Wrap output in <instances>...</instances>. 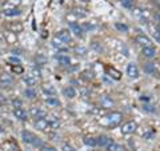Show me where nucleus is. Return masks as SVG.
I'll return each instance as SVG.
<instances>
[{
	"label": "nucleus",
	"instance_id": "nucleus-4",
	"mask_svg": "<svg viewBox=\"0 0 160 151\" xmlns=\"http://www.w3.org/2000/svg\"><path fill=\"white\" fill-rule=\"evenodd\" d=\"M127 75L129 78H132V79L139 78V68H138V66L135 63H129L127 66Z\"/></svg>",
	"mask_w": 160,
	"mask_h": 151
},
{
	"label": "nucleus",
	"instance_id": "nucleus-24",
	"mask_svg": "<svg viewBox=\"0 0 160 151\" xmlns=\"http://www.w3.org/2000/svg\"><path fill=\"white\" fill-rule=\"evenodd\" d=\"M46 103L48 106H52V107H58V106H60V100L56 99L55 96H48L46 98Z\"/></svg>",
	"mask_w": 160,
	"mask_h": 151
},
{
	"label": "nucleus",
	"instance_id": "nucleus-36",
	"mask_svg": "<svg viewBox=\"0 0 160 151\" xmlns=\"http://www.w3.org/2000/svg\"><path fill=\"white\" fill-rule=\"evenodd\" d=\"M62 150H63V151H75L72 146H69L68 143H64V144L62 146Z\"/></svg>",
	"mask_w": 160,
	"mask_h": 151
},
{
	"label": "nucleus",
	"instance_id": "nucleus-35",
	"mask_svg": "<svg viewBox=\"0 0 160 151\" xmlns=\"http://www.w3.org/2000/svg\"><path fill=\"white\" fill-rule=\"evenodd\" d=\"M12 71L16 74H22L23 72V67L20 64H16V66H12Z\"/></svg>",
	"mask_w": 160,
	"mask_h": 151
},
{
	"label": "nucleus",
	"instance_id": "nucleus-1",
	"mask_svg": "<svg viewBox=\"0 0 160 151\" xmlns=\"http://www.w3.org/2000/svg\"><path fill=\"white\" fill-rule=\"evenodd\" d=\"M123 120V114L122 112H118V111H112L100 119V123L104 124V126H108V127H115L118 126L120 122Z\"/></svg>",
	"mask_w": 160,
	"mask_h": 151
},
{
	"label": "nucleus",
	"instance_id": "nucleus-6",
	"mask_svg": "<svg viewBox=\"0 0 160 151\" xmlns=\"http://www.w3.org/2000/svg\"><path fill=\"white\" fill-rule=\"evenodd\" d=\"M12 83H13V78L9 74L3 72L2 75H0V84H2L3 87H9Z\"/></svg>",
	"mask_w": 160,
	"mask_h": 151
},
{
	"label": "nucleus",
	"instance_id": "nucleus-33",
	"mask_svg": "<svg viewBox=\"0 0 160 151\" xmlns=\"http://www.w3.org/2000/svg\"><path fill=\"white\" fill-rule=\"evenodd\" d=\"M115 27H116V29H119L120 32H127L128 31V26L127 24H123V23H115Z\"/></svg>",
	"mask_w": 160,
	"mask_h": 151
},
{
	"label": "nucleus",
	"instance_id": "nucleus-16",
	"mask_svg": "<svg viewBox=\"0 0 160 151\" xmlns=\"http://www.w3.org/2000/svg\"><path fill=\"white\" fill-rule=\"evenodd\" d=\"M143 55L146 58H149V59H152L155 58V55H156V49H155L152 46H147V47H143Z\"/></svg>",
	"mask_w": 160,
	"mask_h": 151
},
{
	"label": "nucleus",
	"instance_id": "nucleus-44",
	"mask_svg": "<svg viewBox=\"0 0 160 151\" xmlns=\"http://www.w3.org/2000/svg\"><path fill=\"white\" fill-rule=\"evenodd\" d=\"M82 2H84V3H89L91 0H82Z\"/></svg>",
	"mask_w": 160,
	"mask_h": 151
},
{
	"label": "nucleus",
	"instance_id": "nucleus-32",
	"mask_svg": "<svg viewBox=\"0 0 160 151\" xmlns=\"http://www.w3.org/2000/svg\"><path fill=\"white\" fill-rule=\"evenodd\" d=\"M91 47H92V49H95V51H98V52H100V54L104 51V48H103V46H102V43H99V42H93Z\"/></svg>",
	"mask_w": 160,
	"mask_h": 151
},
{
	"label": "nucleus",
	"instance_id": "nucleus-10",
	"mask_svg": "<svg viewBox=\"0 0 160 151\" xmlns=\"http://www.w3.org/2000/svg\"><path fill=\"white\" fill-rule=\"evenodd\" d=\"M100 104H102L103 108H111V107H113L115 102L109 96H107V95H103V96L100 98Z\"/></svg>",
	"mask_w": 160,
	"mask_h": 151
},
{
	"label": "nucleus",
	"instance_id": "nucleus-14",
	"mask_svg": "<svg viewBox=\"0 0 160 151\" xmlns=\"http://www.w3.org/2000/svg\"><path fill=\"white\" fill-rule=\"evenodd\" d=\"M136 43L140 44V46L143 47H147V46H151V39L147 38L146 35H139V36H136Z\"/></svg>",
	"mask_w": 160,
	"mask_h": 151
},
{
	"label": "nucleus",
	"instance_id": "nucleus-26",
	"mask_svg": "<svg viewBox=\"0 0 160 151\" xmlns=\"http://www.w3.org/2000/svg\"><path fill=\"white\" fill-rule=\"evenodd\" d=\"M24 96H26L27 99H35L36 98V91H35L33 88H26V91H24Z\"/></svg>",
	"mask_w": 160,
	"mask_h": 151
},
{
	"label": "nucleus",
	"instance_id": "nucleus-20",
	"mask_svg": "<svg viewBox=\"0 0 160 151\" xmlns=\"http://www.w3.org/2000/svg\"><path fill=\"white\" fill-rule=\"evenodd\" d=\"M56 60L62 64V66H68L69 63H71V58L67 56V55H56Z\"/></svg>",
	"mask_w": 160,
	"mask_h": 151
},
{
	"label": "nucleus",
	"instance_id": "nucleus-3",
	"mask_svg": "<svg viewBox=\"0 0 160 151\" xmlns=\"http://www.w3.org/2000/svg\"><path fill=\"white\" fill-rule=\"evenodd\" d=\"M136 128H138V124L136 122H133V120H131V122H127V123H124L123 124V127H122V133L123 134H133L135 131H136Z\"/></svg>",
	"mask_w": 160,
	"mask_h": 151
},
{
	"label": "nucleus",
	"instance_id": "nucleus-2",
	"mask_svg": "<svg viewBox=\"0 0 160 151\" xmlns=\"http://www.w3.org/2000/svg\"><path fill=\"white\" fill-rule=\"evenodd\" d=\"M22 139H23V142H26V143H28V144L40 146V147L43 146V143H42V140H40V138H38L33 133L27 131V130H23V131H22Z\"/></svg>",
	"mask_w": 160,
	"mask_h": 151
},
{
	"label": "nucleus",
	"instance_id": "nucleus-15",
	"mask_svg": "<svg viewBox=\"0 0 160 151\" xmlns=\"http://www.w3.org/2000/svg\"><path fill=\"white\" fill-rule=\"evenodd\" d=\"M109 143H112V139L106 137V135H100L99 138H96V144L102 146V147H107Z\"/></svg>",
	"mask_w": 160,
	"mask_h": 151
},
{
	"label": "nucleus",
	"instance_id": "nucleus-31",
	"mask_svg": "<svg viewBox=\"0 0 160 151\" xmlns=\"http://www.w3.org/2000/svg\"><path fill=\"white\" fill-rule=\"evenodd\" d=\"M108 74H109V76H112L113 79H116V80L120 79V72L116 71L115 68H108Z\"/></svg>",
	"mask_w": 160,
	"mask_h": 151
},
{
	"label": "nucleus",
	"instance_id": "nucleus-43",
	"mask_svg": "<svg viewBox=\"0 0 160 151\" xmlns=\"http://www.w3.org/2000/svg\"><path fill=\"white\" fill-rule=\"evenodd\" d=\"M78 52H86V49L84 48H78Z\"/></svg>",
	"mask_w": 160,
	"mask_h": 151
},
{
	"label": "nucleus",
	"instance_id": "nucleus-11",
	"mask_svg": "<svg viewBox=\"0 0 160 151\" xmlns=\"http://www.w3.org/2000/svg\"><path fill=\"white\" fill-rule=\"evenodd\" d=\"M56 36L62 40L63 43H68V42H71V32H69V29H62Z\"/></svg>",
	"mask_w": 160,
	"mask_h": 151
},
{
	"label": "nucleus",
	"instance_id": "nucleus-9",
	"mask_svg": "<svg viewBox=\"0 0 160 151\" xmlns=\"http://www.w3.org/2000/svg\"><path fill=\"white\" fill-rule=\"evenodd\" d=\"M20 13H22V11H20L19 8H16V7H7L6 9H4V15H6L7 18H15V16H19Z\"/></svg>",
	"mask_w": 160,
	"mask_h": 151
},
{
	"label": "nucleus",
	"instance_id": "nucleus-34",
	"mask_svg": "<svg viewBox=\"0 0 160 151\" xmlns=\"http://www.w3.org/2000/svg\"><path fill=\"white\" fill-rule=\"evenodd\" d=\"M8 62L9 63H13V64H20V63H22V60H20V58H18V56H9L8 58Z\"/></svg>",
	"mask_w": 160,
	"mask_h": 151
},
{
	"label": "nucleus",
	"instance_id": "nucleus-39",
	"mask_svg": "<svg viewBox=\"0 0 160 151\" xmlns=\"http://www.w3.org/2000/svg\"><path fill=\"white\" fill-rule=\"evenodd\" d=\"M6 96H4V95L2 94V92H0V106H2V104H4V103H6Z\"/></svg>",
	"mask_w": 160,
	"mask_h": 151
},
{
	"label": "nucleus",
	"instance_id": "nucleus-7",
	"mask_svg": "<svg viewBox=\"0 0 160 151\" xmlns=\"http://www.w3.org/2000/svg\"><path fill=\"white\" fill-rule=\"evenodd\" d=\"M69 32H72L73 35H76V36H82L84 31H83V28L80 24L72 22V23H69Z\"/></svg>",
	"mask_w": 160,
	"mask_h": 151
},
{
	"label": "nucleus",
	"instance_id": "nucleus-12",
	"mask_svg": "<svg viewBox=\"0 0 160 151\" xmlns=\"http://www.w3.org/2000/svg\"><path fill=\"white\" fill-rule=\"evenodd\" d=\"M42 91L46 95H48V96H55V95H56V88H55L52 84H43Z\"/></svg>",
	"mask_w": 160,
	"mask_h": 151
},
{
	"label": "nucleus",
	"instance_id": "nucleus-25",
	"mask_svg": "<svg viewBox=\"0 0 160 151\" xmlns=\"http://www.w3.org/2000/svg\"><path fill=\"white\" fill-rule=\"evenodd\" d=\"M107 148H108V151H124V147L122 144H118V143H109L108 146H107Z\"/></svg>",
	"mask_w": 160,
	"mask_h": 151
},
{
	"label": "nucleus",
	"instance_id": "nucleus-18",
	"mask_svg": "<svg viewBox=\"0 0 160 151\" xmlns=\"http://www.w3.org/2000/svg\"><path fill=\"white\" fill-rule=\"evenodd\" d=\"M63 94H64V96L66 98L73 99L75 96H76V90H75L73 87H71V86H68V87H66L63 90Z\"/></svg>",
	"mask_w": 160,
	"mask_h": 151
},
{
	"label": "nucleus",
	"instance_id": "nucleus-38",
	"mask_svg": "<svg viewBox=\"0 0 160 151\" xmlns=\"http://www.w3.org/2000/svg\"><path fill=\"white\" fill-rule=\"evenodd\" d=\"M13 107L16 108V107H22V100H19V99H13Z\"/></svg>",
	"mask_w": 160,
	"mask_h": 151
},
{
	"label": "nucleus",
	"instance_id": "nucleus-28",
	"mask_svg": "<svg viewBox=\"0 0 160 151\" xmlns=\"http://www.w3.org/2000/svg\"><path fill=\"white\" fill-rule=\"evenodd\" d=\"M82 78H83L84 80H87V82H89V80L93 78V74H92L91 70H86V71L82 72Z\"/></svg>",
	"mask_w": 160,
	"mask_h": 151
},
{
	"label": "nucleus",
	"instance_id": "nucleus-42",
	"mask_svg": "<svg viewBox=\"0 0 160 151\" xmlns=\"http://www.w3.org/2000/svg\"><path fill=\"white\" fill-rule=\"evenodd\" d=\"M140 100H143V102H148L149 98L148 96H140Z\"/></svg>",
	"mask_w": 160,
	"mask_h": 151
},
{
	"label": "nucleus",
	"instance_id": "nucleus-27",
	"mask_svg": "<svg viewBox=\"0 0 160 151\" xmlns=\"http://www.w3.org/2000/svg\"><path fill=\"white\" fill-rule=\"evenodd\" d=\"M73 13L76 15V16H79V18H86L87 15H88L86 12V9H84V8H79V7H76V8L73 9Z\"/></svg>",
	"mask_w": 160,
	"mask_h": 151
},
{
	"label": "nucleus",
	"instance_id": "nucleus-23",
	"mask_svg": "<svg viewBox=\"0 0 160 151\" xmlns=\"http://www.w3.org/2000/svg\"><path fill=\"white\" fill-rule=\"evenodd\" d=\"M52 44H53V47H55V48H59V51H67V48H63V44H64V43H63L58 36H55V38H53Z\"/></svg>",
	"mask_w": 160,
	"mask_h": 151
},
{
	"label": "nucleus",
	"instance_id": "nucleus-40",
	"mask_svg": "<svg viewBox=\"0 0 160 151\" xmlns=\"http://www.w3.org/2000/svg\"><path fill=\"white\" fill-rule=\"evenodd\" d=\"M33 76L35 78H40V76H42V72H40V70H35V71H33Z\"/></svg>",
	"mask_w": 160,
	"mask_h": 151
},
{
	"label": "nucleus",
	"instance_id": "nucleus-19",
	"mask_svg": "<svg viewBox=\"0 0 160 151\" xmlns=\"http://www.w3.org/2000/svg\"><path fill=\"white\" fill-rule=\"evenodd\" d=\"M144 72H147L149 75H155L158 72V70H156V66H155V63H146L144 64Z\"/></svg>",
	"mask_w": 160,
	"mask_h": 151
},
{
	"label": "nucleus",
	"instance_id": "nucleus-8",
	"mask_svg": "<svg viewBox=\"0 0 160 151\" xmlns=\"http://www.w3.org/2000/svg\"><path fill=\"white\" fill-rule=\"evenodd\" d=\"M35 126H36V128L40 130V131H46V130H48L49 126H48L47 117L46 118H42V119H36V123H35Z\"/></svg>",
	"mask_w": 160,
	"mask_h": 151
},
{
	"label": "nucleus",
	"instance_id": "nucleus-41",
	"mask_svg": "<svg viewBox=\"0 0 160 151\" xmlns=\"http://www.w3.org/2000/svg\"><path fill=\"white\" fill-rule=\"evenodd\" d=\"M144 110H146V111H153V110L151 108V106L149 104H144V107H143Z\"/></svg>",
	"mask_w": 160,
	"mask_h": 151
},
{
	"label": "nucleus",
	"instance_id": "nucleus-29",
	"mask_svg": "<svg viewBox=\"0 0 160 151\" xmlns=\"http://www.w3.org/2000/svg\"><path fill=\"white\" fill-rule=\"evenodd\" d=\"M84 143L89 147H93V146H96V138H92V137H86L84 138Z\"/></svg>",
	"mask_w": 160,
	"mask_h": 151
},
{
	"label": "nucleus",
	"instance_id": "nucleus-17",
	"mask_svg": "<svg viewBox=\"0 0 160 151\" xmlns=\"http://www.w3.org/2000/svg\"><path fill=\"white\" fill-rule=\"evenodd\" d=\"M7 28H8L11 32H22V31H23V24L19 23V22H12V23L8 24Z\"/></svg>",
	"mask_w": 160,
	"mask_h": 151
},
{
	"label": "nucleus",
	"instance_id": "nucleus-22",
	"mask_svg": "<svg viewBox=\"0 0 160 151\" xmlns=\"http://www.w3.org/2000/svg\"><path fill=\"white\" fill-rule=\"evenodd\" d=\"M23 82L26 83L27 86H29V87H32V86H35V84H36L38 79L35 78L33 75H26V76L23 78Z\"/></svg>",
	"mask_w": 160,
	"mask_h": 151
},
{
	"label": "nucleus",
	"instance_id": "nucleus-21",
	"mask_svg": "<svg viewBox=\"0 0 160 151\" xmlns=\"http://www.w3.org/2000/svg\"><path fill=\"white\" fill-rule=\"evenodd\" d=\"M48 126H49V128H52V130H58L60 127V120L56 117H51L48 119Z\"/></svg>",
	"mask_w": 160,
	"mask_h": 151
},
{
	"label": "nucleus",
	"instance_id": "nucleus-37",
	"mask_svg": "<svg viewBox=\"0 0 160 151\" xmlns=\"http://www.w3.org/2000/svg\"><path fill=\"white\" fill-rule=\"evenodd\" d=\"M40 151H58L55 147H51V146H42V150Z\"/></svg>",
	"mask_w": 160,
	"mask_h": 151
},
{
	"label": "nucleus",
	"instance_id": "nucleus-30",
	"mask_svg": "<svg viewBox=\"0 0 160 151\" xmlns=\"http://www.w3.org/2000/svg\"><path fill=\"white\" fill-rule=\"evenodd\" d=\"M120 3H122V6L127 9H132L133 8V2L132 0H120Z\"/></svg>",
	"mask_w": 160,
	"mask_h": 151
},
{
	"label": "nucleus",
	"instance_id": "nucleus-13",
	"mask_svg": "<svg viewBox=\"0 0 160 151\" xmlns=\"http://www.w3.org/2000/svg\"><path fill=\"white\" fill-rule=\"evenodd\" d=\"M13 115L15 118H18L19 120H27V112L24 111L23 107H16L13 110Z\"/></svg>",
	"mask_w": 160,
	"mask_h": 151
},
{
	"label": "nucleus",
	"instance_id": "nucleus-5",
	"mask_svg": "<svg viewBox=\"0 0 160 151\" xmlns=\"http://www.w3.org/2000/svg\"><path fill=\"white\" fill-rule=\"evenodd\" d=\"M29 114H31V117L35 118V119H42V118L47 117V112L44 111V110H42L40 107H32Z\"/></svg>",
	"mask_w": 160,
	"mask_h": 151
}]
</instances>
